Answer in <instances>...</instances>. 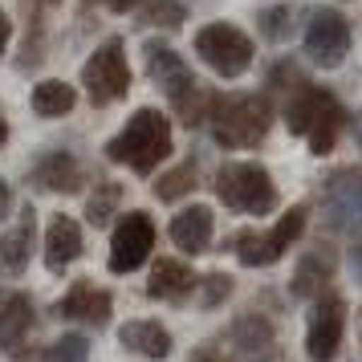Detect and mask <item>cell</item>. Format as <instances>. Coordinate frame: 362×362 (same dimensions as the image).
Listing matches in <instances>:
<instances>
[{
    "label": "cell",
    "instance_id": "30",
    "mask_svg": "<svg viewBox=\"0 0 362 362\" xmlns=\"http://www.w3.org/2000/svg\"><path fill=\"white\" fill-rule=\"evenodd\" d=\"M21 4H25V21L33 25V33H41V21L49 17L62 0H21Z\"/></svg>",
    "mask_w": 362,
    "mask_h": 362
},
{
    "label": "cell",
    "instance_id": "1",
    "mask_svg": "<svg viewBox=\"0 0 362 362\" xmlns=\"http://www.w3.org/2000/svg\"><path fill=\"white\" fill-rule=\"evenodd\" d=\"M273 86H285V127H289V134H305L313 155H329L346 127L342 102L334 98L329 90L313 86L305 74H297L293 62H277L273 66L269 90Z\"/></svg>",
    "mask_w": 362,
    "mask_h": 362
},
{
    "label": "cell",
    "instance_id": "13",
    "mask_svg": "<svg viewBox=\"0 0 362 362\" xmlns=\"http://www.w3.org/2000/svg\"><path fill=\"white\" fill-rule=\"evenodd\" d=\"M110 310H115L110 293L98 289V285H90V281H78V285L53 305L57 317H66V322H82V326H106V322H110Z\"/></svg>",
    "mask_w": 362,
    "mask_h": 362
},
{
    "label": "cell",
    "instance_id": "9",
    "mask_svg": "<svg viewBox=\"0 0 362 362\" xmlns=\"http://www.w3.org/2000/svg\"><path fill=\"white\" fill-rule=\"evenodd\" d=\"M350 53V25L338 8H313L305 17V57L313 66L334 69Z\"/></svg>",
    "mask_w": 362,
    "mask_h": 362
},
{
    "label": "cell",
    "instance_id": "36",
    "mask_svg": "<svg viewBox=\"0 0 362 362\" xmlns=\"http://www.w3.org/2000/svg\"><path fill=\"white\" fill-rule=\"evenodd\" d=\"M354 139H358V147H362V110L354 115Z\"/></svg>",
    "mask_w": 362,
    "mask_h": 362
},
{
    "label": "cell",
    "instance_id": "17",
    "mask_svg": "<svg viewBox=\"0 0 362 362\" xmlns=\"http://www.w3.org/2000/svg\"><path fill=\"white\" fill-rule=\"evenodd\" d=\"M33 326V301L21 289H0V354L17 350Z\"/></svg>",
    "mask_w": 362,
    "mask_h": 362
},
{
    "label": "cell",
    "instance_id": "14",
    "mask_svg": "<svg viewBox=\"0 0 362 362\" xmlns=\"http://www.w3.org/2000/svg\"><path fill=\"white\" fill-rule=\"evenodd\" d=\"M232 346L245 362H273L277 358V329L261 313H245L232 322Z\"/></svg>",
    "mask_w": 362,
    "mask_h": 362
},
{
    "label": "cell",
    "instance_id": "22",
    "mask_svg": "<svg viewBox=\"0 0 362 362\" xmlns=\"http://www.w3.org/2000/svg\"><path fill=\"white\" fill-rule=\"evenodd\" d=\"M74 102H78V94H74V86L69 82L49 78V82L33 86V110L41 118H66L69 110H74Z\"/></svg>",
    "mask_w": 362,
    "mask_h": 362
},
{
    "label": "cell",
    "instance_id": "25",
    "mask_svg": "<svg viewBox=\"0 0 362 362\" xmlns=\"http://www.w3.org/2000/svg\"><path fill=\"white\" fill-rule=\"evenodd\" d=\"M118 199H122V187H118V183H102L98 192L90 196V204H86V220H90L94 228L110 224V216H115Z\"/></svg>",
    "mask_w": 362,
    "mask_h": 362
},
{
    "label": "cell",
    "instance_id": "27",
    "mask_svg": "<svg viewBox=\"0 0 362 362\" xmlns=\"http://www.w3.org/2000/svg\"><path fill=\"white\" fill-rule=\"evenodd\" d=\"M289 29H293V8H289V4H281V8H264L261 13V33L269 37V41H285Z\"/></svg>",
    "mask_w": 362,
    "mask_h": 362
},
{
    "label": "cell",
    "instance_id": "34",
    "mask_svg": "<svg viewBox=\"0 0 362 362\" xmlns=\"http://www.w3.org/2000/svg\"><path fill=\"white\" fill-rule=\"evenodd\" d=\"M8 33H13V29H8V17H4V8H0V53L8 49Z\"/></svg>",
    "mask_w": 362,
    "mask_h": 362
},
{
    "label": "cell",
    "instance_id": "6",
    "mask_svg": "<svg viewBox=\"0 0 362 362\" xmlns=\"http://www.w3.org/2000/svg\"><path fill=\"white\" fill-rule=\"evenodd\" d=\"M196 53L204 66H212L220 78H240L252 66V37L228 21H212L196 33Z\"/></svg>",
    "mask_w": 362,
    "mask_h": 362
},
{
    "label": "cell",
    "instance_id": "29",
    "mask_svg": "<svg viewBox=\"0 0 362 362\" xmlns=\"http://www.w3.org/2000/svg\"><path fill=\"white\" fill-rule=\"evenodd\" d=\"M228 293H232V277L212 273V277H204V297H199V305H204V310H216Z\"/></svg>",
    "mask_w": 362,
    "mask_h": 362
},
{
    "label": "cell",
    "instance_id": "35",
    "mask_svg": "<svg viewBox=\"0 0 362 362\" xmlns=\"http://www.w3.org/2000/svg\"><path fill=\"white\" fill-rule=\"evenodd\" d=\"M192 362H224V358H220L216 350H196V354H192Z\"/></svg>",
    "mask_w": 362,
    "mask_h": 362
},
{
    "label": "cell",
    "instance_id": "5",
    "mask_svg": "<svg viewBox=\"0 0 362 362\" xmlns=\"http://www.w3.org/2000/svg\"><path fill=\"white\" fill-rule=\"evenodd\" d=\"M216 196L228 212L269 216L277 208V183L261 163H224L216 171Z\"/></svg>",
    "mask_w": 362,
    "mask_h": 362
},
{
    "label": "cell",
    "instance_id": "20",
    "mask_svg": "<svg viewBox=\"0 0 362 362\" xmlns=\"http://www.w3.org/2000/svg\"><path fill=\"white\" fill-rule=\"evenodd\" d=\"M118 346L131 350V354H143V358L159 362L171 354V334H167V326L151 322V317H134V322H127L118 329Z\"/></svg>",
    "mask_w": 362,
    "mask_h": 362
},
{
    "label": "cell",
    "instance_id": "23",
    "mask_svg": "<svg viewBox=\"0 0 362 362\" xmlns=\"http://www.w3.org/2000/svg\"><path fill=\"white\" fill-rule=\"evenodd\" d=\"M326 281H329V261L326 257H301V264H297V273H293V289L297 297H317L322 289H326Z\"/></svg>",
    "mask_w": 362,
    "mask_h": 362
},
{
    "label": "cell",
    "instance_id": "10",
    "mask_svg": "<svg viewBox=\"0 0 362 362\" xmlns=\"http://www.w3.org/2000/svg\"><path fill=\"white\" fill-rule=\"evenodd\" d=\"M346 329V301L338 293H317L305 326V354L313 362H334Z\"/></svg>",
    "mask_w": 362,
    "mask_h": 362
},
{
    "label": "cell",
    "instance_id": "26",
    "mask_svg": "<svg viewBox=\"0 0 362 362\" xmlns=\"http://www.w3.org/2000/svg\"><path fill=\"white\" fill-rule=\"evenodd\" d=\"M90 358V338L86 334H62L45 350V362H86Z\"/></svg>",
    "mask_w": 362,
    "mask_h": 362
},
{
    "label": "cell",
    "instance_id": "19",
    "mask_svg": "<svg viewBox=\"0 0 362 362\" xmlns=\"http://www.w3.org/2000/svg\"><path fill=\"white\" fill-rule=\"evenodd\" d=\"M78 257H82V228H78V220L57 212L45 228V264H49V273H62Z\"/></svg>",
    "mask_w": 362,
    "mask_h": 362
},
{
    "label": "cell",
    "instance_id": "32",
    "mask_svg": "<svg viewBox=\"0 0 362 362\" xmlns=\"http://www.w3.org/2000/svg\"><path fill=\"white\" fill-rule=\"evenodd\" d=\"M8 212H13V192H8V183L0 180V220H4Z\"/></svg>",
    "mask_w": 362,
    "mask_h": 362
},
{
    "label": "cell",
    "instance_id": "24",
    "mask_svg": "<svg viewBox=\"0 0 362 362\" xmlns=\"http://www.w3.org/2000/svg\"><path fill=\"white\" fill-rule=\"evenodd\" d=\"M196 187V163L187 159V163H180V167H171L167 175H159V183H155V196L159 199H180V196H187Z\"/></svg>",
    "mask_w": 362,
    "mask_h": 362
},
{
    "label": "cell",
    "instance_id": "15",
    "mask_svg": "<svg viewBox=\"0 0 362 362\" xmlns=\"http://www.w3.org/2000/svg\"><path fill=\"white\" fill-rule=\"evenodd\" d=\"M33 228H37L33 208H21L17 224L0 236V273H4V277H21V273L29 269V257H33Z\"/></svg>",
    "mask_w": 362,
    "mask_h": 362
},
{
    "label": "cell",
    "instance_id": "7",
    "mask_svg": "<svg viewBox=\"0 0 362 362\" xmlns=\"http://www.w3.org/2000/svg\"><path fill=\"white\" fill-rule=\"evenodd\" d=\"M82 86L90 102L94 106H110L118 102L127 90H131V66H127V45L110 37V41H102L98 49L86 57L82 66Z\"/></svg>",
    "mask_w": 362,
    "mask_h": 362
},
{
    "label": "cell",
    "instance_id": "21",
    "mask_svg": "<svg viewBox=\"0 0 362 362\" xmlns=\"http://www.w3.org/2000/svg\"><path fill=\"white\" fill-rule=\"evenodd\" d=\"M199 285V277L187 269L183 261H171V257H159L155 269H151L147 293L159 297V301H187V293Z\"/></svg>",
    "mask_w": 362,
    "mask_h": 362
},
{
    "label": "cell",
    "instance_id": "4",
    "mask_svg": "<svg viewBox=\"0 0 362 362\" xmlns=\"http://www.w3.org/2000/svg\"><path fill=\"white\" fill-rule=\"evenodd\" d=\"M143 53H147L151 82L159 86L167 98H171L175 115H180V122H183V127H199V122L208 118V102H212V94H208V98H199V86H196V78H192L187 62H183V57L171 49L167 41H147V45H143Z\"/></svg>",
    "mask_w": 362,
    "mask_h": 362
},
{
    "label": "cell",
    "instance_id": "37",
    "mask_svg": "<svg viewBox=\"0 0 362 362\" xmlns=\"http://www.w3.org/2000/svg\"><path fill=\"white\" fill-rule=\"evenodd\" d=\"M8 143V122H4V115H0V147Z\"/></svg>",
    "mask_w": 362,
    "mask_h": 362
},
{
    "label": "cell",
    "instance_id": "18",
    "mask_svg": "<svg viewBox=\"0 0 362 362\" xmlns=\"http://www.w3.org/2000/svg\"><path fill=\"white\" fill-rule=\"evenodd\" d=\"M167 232H171V240H175L180 252H192V257L208 252V245H212V208H204V204L183 208V212H175Z\"/></svg>",
    "mask_w": 362,
    "mask_h": 362
},
{
    "label": "cell",
    "instance_id": "12",
    "mask_svg": "<svg viewBox=\"0 0 362 362\" xmlns=\"http://www.w3.org/2000/svg\"><path fill=\"white\" fill-rule=\"evenodd\" d=\"M326 220L342 232H362V167H346L326 183Z\"/></svg>",
    "mask_w": 362,
    "mask_h": 362
},
{
    "label": "cell",
    "instance_id": "28",
    "mask_svg": "<svg viewBox=\"0 0 362 362\" xmlns=\"http://www.w3.org/2000/svg\"><path fill=\"white\" fill-rule=\"evenodd\" d=\"M143 21H147V25H159V29H175V25L183 21V8H180V4H167V0H159V4H151V0H147Z\"/></svg>",
    "mask_w": 362,
    "mask_h": 362
},
{
    "label": "cell",
    "instance_id": "2",
    "mask_svg": "<svg viewBox=\"0 0 362 362\" xmlns=\"http://www.w3.org/2000/svg\"><path fill=\"white\" fill-rule=\"evenodd\" d=\"M273 122V102L269 94H212L208 102V127L216 143L228 151L257 147Z\"/></svg>",
    "mask_w": 362,
    "mask_h": 362
},
{
    "label": "cell",
    "instance_id": "8",
    "mask_svg": "<svg viewBox=\"0 0 362 362\" xmlns=\"http://www.w3.org/2000/svg\"><path fill=\"white\" fill-rule=\"evenodd\" d=\"M305 216L310 212L297 204V208H289L269 232H240V236H236V257H240V264H248V269L277 264L281 257L289 252V245L305 232Z\"/></svg>",
    "mask_w": 362,
    "mask_h": 362
},
{
    "label": "cell",
    "instance_id": "16",
    "mask_svg": "<svg viewBox=\"0 0 362 362\" xmlns=\"http://www.w3.org/2000/svg\"><path fill=\"white\" fill-rule=\"evenodd\" d=\"M33 183L41 192H62V196H74V192H82V163L69 155V151H49V155H41L33 167Z\"/></svg>",
    "mask_w": 362,
    "mask_h": 362
},
{
    "label": "cell",
    "instance_id": "33",
    "mask_svg": "<svg viewBox=\"0 0 362 362\" xmlns=\"http://www.w3.org/2000/svg\"><path fill=\"white\" fill-rule=\"evenodd\" d=\"M350 269H354V277L362 281V240L354 248H350Z\"/></svg>",
    "mask_w": 362,
    "mask_h": 362
},
{
    "label": "cell",
    "instance_id": "3",
    "mask_svg": "<svg viewBox=\"0 0 362 362\" xmlns=\"http://www.w3.org/2000/svg\"><path fill=\"white\" fill-rule=\"evenodd\" d=\"M106 155H110L115 163L131 167L134 175H151V171L171 155V122H167V115L143 106V110L106 143Z\"/></svg>",
    "mask_w": 362,
    "mask_h": 362
},
{
    "label": "cell",
    "instance_id": "11",
    "mask_svg": "<svg viewBox=\"0 0 362 362\" xmlns=\"http://www.w3.org/2000/svg\"><path fill=\"white\" fill-rule=\"evenodd\" d=\"M155 248V224L147 212H127L110 236V273H134Z\"/></svg>",
    "mask_w": 362,
    "mask_h": 362
},
{
    "label": "cell",
    "instance_id": "31",
    "mask_svg": "<svg viewBox=\"0 0 362 362\" xmlns=\"http://www.w3.org/2000/svg\"><path fill=\"white\" fill-rule=\"evenodd\" d=\"M102 8H110V13H134V8H143L147 0H98Z\"/></svg>",
    "mask_w": 362,
    "mask_h": 362
}]
</instances>
